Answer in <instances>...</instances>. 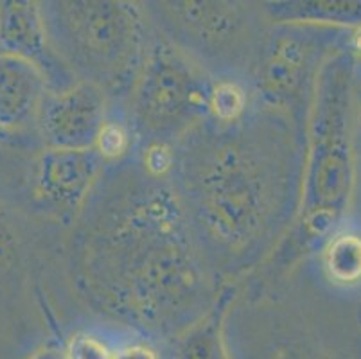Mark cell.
Segmentation results:
<instances>
[{"label": "cell", "instance_id": "cell-5", "mask_svg": "<svg viewBox=\"0 0 361 359\" xmlns=\"http://www.w3.org/2000/svg\"><path fill=\"white\" fill-rule=\"evenodd\" d=\"M151 28L195 61L214 83L248 88L271 20L262 4L171 0L144 4Z\"/></svg>", "mask_w": 361, "mask_h": 359}, {"label": "cell", "instance_id": "cell-2", "mask_svg": "<svg viewBox=\"0 0 361 359\" xmlns=\"http://www.w3.org/2000/svg\"><path fill=\"white\" fill-rule=\"evenodd\" d=\"M306 126L254 97L171 146L169 174L218 276L262 261L300 209Z\"/></svg>", "mask_w": 361, "mask_h": 359}, {"label": "cell", "instance_id": "cell-16", "mask_svg": "<svg viewBox=\"0 0 361 359\" xmlns=\"http://www.w3.org/2000/svg\"><path fill=\"white\" fill-rule=\"evenodd\" d=\"M114 359H162L149 341L140 338H126L117 343Z\"/></svg>", "mask_w": 361, "mask_h": 359}, {"label": "cell", "instance_id": "cell-17", "mask_svg": "<svg viewBox=\"0 0 361 359\" xmlns=\"http://www.w3.org/2000/svg\"><path fill=\"white\" fill-rule=\"evenodd\" d=\"M27 359H67V358H65L63 351H58V348H52V347H45V348H40V351L32 352Z\"/></svg>", "mask_w": 361, "mask_h": 359}, {"label": "cell", "instance_id": "cell-8", "mask_svg": "<svg viewBox=\"0 0 361 359\" xmlns=\"http://www.w3.org/2000/svg\"><path fill=\"white\" fill-rule=\"evenodd\" d=\"M110 103L101 88L85 81L49 90L36 117L42 142L51 150L97 147L110 121Z\"/></svg>", "mask_w": 361, "mask_h": 359}, {"label": "cell", "instance_id": "cell-18", "mask_svg": "<svg viewBox=\"0 0 361 359\" xmlns=\"http://www.w3.org/2000/svg\"><path fill=\"white\" fill-rule=\"evenodd\" d=\"M357 130L361 135V85H360V95H357Z\"/></svg>", "mask_w": 361, "mask_h": 359}, {"label": "cell", "instance_id": "cell-9", "mask_svg": "<svg viewBox=\"0 0 361 359\" xmlns=\"http://www.w3.org/2000/svg\"><path fill=\"white\" fill-rule=\"evenodd\" d=\"M108 169V160L97 147L51 150L36 160L35 187L42 202L63 214H78Z\"/></svg>", "mask_w": 361, "mask_h": 359}, {"label": "cell", "instance_id": "cell-14", "mask_svg": "<svg viewBox=\"0 0 361 359\" xmlns=\"http://www.w3.org/2000/svg\"><path fill=\"white\" fill-rule=\"evenodd\" d=\"M271 22H306L338 29H361V0H291L262 4Z\"/></svg>", "mask_w": 361, "mask_h": 359}, {"label": "cell", "instance_id": "cell-3", "mask_svg": "<svg viewBox=\"0 0 361 359\" xmlns=\"http://www.w3.org/2000/svg\"><path fill=\"white\" fill-rule=\"evenodd\" d=\"M361 52L353 44L334 49L317 75L306 117V158L300 209L295 223L307 245L336 229L353 203L357 180V95Z\"/></svg>", "mask_w": 361, "mask_h": 359}, {"label": "cell", "instance_id": "cell-1", "mask_svg": "<svg viewBox=\"0 0 361 359\" xmlns=\"http://www.w3.org/2000/svg\"><path fill=\"white\" fill-rule=\"evenodd\" d=\"M81 284L104 311L147 332H176L214 302L218 273L167 173L139 160L106 169L81 210Z\"/></svg>", "mask_w": 361, "mask_h": 359}, {"label": "cell", "instance_id": "cell-13", "mask_svg": "<svg viewBox=\"0 0 361 359\" xmlns=\"http://www.w3.org/2000/svg\"><path fill=\"white\" fill-rule=\"evenodd\" d=\"M318 272L331 289L361 291V223L343 219L318 246Z\"/></svg>", "mask_w": 361, "mask_h": 359}, {"label": "cell", "instance_id": "cell-12", "mask_svg": "<svg viewBox=\"0 0 361 359\" xmlns=\"http://www.w3.org/2000/svg\"><path fill=\"white\" fill-rule=\"evenodd\" d=\"M49 81L40 67L20 56L0 51V131L36 126Z\"/></svg>", "mask_w": 361, "mask_h": 359}, {"label": "cell", "instance_id": "cell-15", "mask_svg": "<svg viewBox=\"0 0 361 359\" xmlns=\"http://www.w3.org/2000/svg\"><path fill=\"white\" fill-rule=\"evenodd\" d=\"M119 341L101 331L87 329L72 334L63 352L67 359H114Z\"/></svg>", "mask_w": 361, "mask_h": 359}, {"label": "cell", "instance_id": "cell-11", "mask_svg": "<svg viewBox=\"0 0 361 359\" xmlns=\"http://www.w3.org/2000/svg\"><path fill=\"white\" fill-rule=\"evenodd\" d=\"M234 312L266 336L261 359H345L304 325L300 316L284 311V305H239Z\"/></svg>", "mask_w": 361, "mask_h": 359}, {"label": "cell", "instance_id": "cell-7", "mask_svg": "<svg viewBox=\"0 0 361 359\" xmlns=\"http://www.w3.org/2000/svg\"><path fill=\"white\" fill-rule=\"evenodd\" d=\"M343 36L345 29L329 25L271 22L248 81L250 95L306 126L318 72Z\"/></svg>", "mask_w": 361, "mask_h": 359}, {"label": "cell", "instance_id": "cell-4", "mask_svg": "<svg viewBox=\"0 0 361 359\" xmlns=\"http://www.w3.org/2000/svg\"><path fill=\"white\" fill-rule=\"evenodd\" d=\"M49 42L75 81L126 101L146 61L149 18L135 2L67 0L42 4Z\"/></svg>", "mask_w": 361, "mask_h": 359}, {"label": "cell", "instance_id": "cell-10", "mask_svg": "<svg viewBox=\"0 0 361 359\" xmlns=\"http://www.w3.org/2000/svg\"><path fill=\"white\" fill-rule=\"evenodd\" d=\"M0 49L8 54L20 56L40 67L51 90H58L56 79L75 83L49 42L42 4L38 2H0Z\"/></svg>", "mask_w": 361, "mask_h": 359}, {"label": "cell", "instance_id": "cell-6", "mask_svg": "<svg viewBox=\"0 0 361 359\" xmlns=\"http://www.w3.org/2000/svg\"><path fill=\"white\" fill-rule=\"evenodd\" d=\"M214 85L153 29L144 67L126 99L131 131L149 147H171L211 114Z\"/></svg>", "mask_w": 361, "mask_h": 359}]
</instances>
